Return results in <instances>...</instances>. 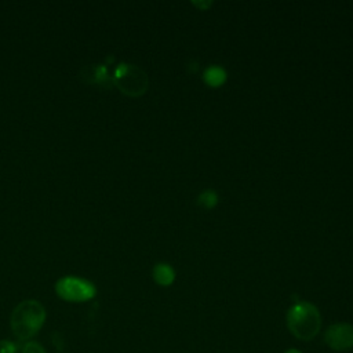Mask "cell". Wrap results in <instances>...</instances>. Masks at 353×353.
Here are the masks:
<instances>
[{
    "mask_svg": "<svg viewBox=\"0 0 353 353\" xmlns=\"http://www.w3.org/2000/svg\"><path fill=\"white\" fill-rule=\"evenodd\" d=\"M55 292L68 302H87L97 295L95 285L84 279L66 276L57 281Z\"/></svg>",
    "mask_w": 353,
    "mask_h": 353,
    "instance_id": "4",
    "label": "cell"
},
{
    "mask_svg": "<svg viewBox=\"0 0 353 353\" xmlns=\"http://www.w3.org/2000/svg\"><path fill=\"white\" fill-rule=\"evenodd\" d=\"M193 4H194V6H201V7H204V8H207V7H208V6H210V4H211V3H210V1H208V3H193Z\"/></svg>",
    "mask_w": 353,
    "mask_h": 353,
    "instance_id": "12",
    "label": "cell"
},
{
    "mask_svg": "<svg viewBox=\"0 0 353 353\" xmlns=\"http://www.w3.org/2000/svg\"><path fill=\"white\" fill-rule=\"evenodd\" d=\"M287 327L299 341L313 339L321 328V316L319 309L306 301L294 303L287 312Z\"/></svg>",
    "mask_w": 353,
    "mask_h": 353,
    "instance_id": "2",
    "label": "cell"
},
{
    "mask_svg": "<svg viewBox=\"0 0 353 353\" xmlns=\"http://www.w3.org/2000/svg\"><path fill=\"white\" fill-rule=\"evenodd\" d=\"M22 353H46V350L43 349V346L40 343H37L34 341H30L23 346Z\"/></svg>",
    "mask_w": 353,
    "mask_h": 353,
    "instance_id": "10",
    "label": "cell"
},
{
    "mask_svg": "<svg viewBox=\"0 0 353 353\" xmlns=\"http://www.w3.org/2000/svg\"><path fill=\"white\" fill-rule=\"evenodd\" d=\"M0 353H17V345L11 341H0Z\"/></svg>",
    "mask_w": 353,
    "mask_h": 353,
    "instance_id": "11",
    "label": "cell"
},
{
    "mask_svg": "<svg viewBox=\"0 0 353 353\" xmlns=\"http://www.w3.org/2000/svg\"><path fill=\"white\" fill-rule=\"evenodd\" d=\"M46 320L43 305L34 299L22 301L11 313L10 324L14 335L19 341H28L36 335Z\"/></svg>",
    "mask_w": 353,
    "mask_h": 353,
    "instance_id": "1",
    "label": "cell"
},
{
    "mask_svg": "<svg viewBox=\"0 0 353 353\" xmlns=\"http://www.w3.org/2000/svg\"><path fill=\"white\" fill-rule=\"evenodd\" d=\"M112 80L123 94L131 98L143 95L149 87V77L145 70L128 62H121L116 66Z\"/></svg>",
    "mask_w": 353,
    "mask_h": 353,
    "instance_id": "3",
    "label": "cell"
},
{
    "mask_svg": "<svg viewBox=\"0 0 353 353\" xmlns=\"http://www.w3.org/2000/svg\"><path fill=\"white\" fill-rule=\"evenodd\" d=\"M324 342L336 352L353 349V325L349 323L331 324L324 332Z\"/></svg>",
    "mask_w": 353,
    "mask_h": 353,
    "instance_id": "5",
    "label": "cell"
},
{
    "mask_svg": "<svg viewBox=\"0 0 353 353\" xmlns=\"http://www.w3.org/2000/svg\"><path fill=\"white\" fill-rule=\"evenodd\" d=\"M153 279L154 281L159 284V285H163V287H167L170 284L174 283V279H175V272L174 269L167 265V263H157L154 268H153Z\"/></svg>",
    "mask_w": 353,
    "mask_h": 353,
    "instance_id": "7",
    "label": "cell"
},
{
    "mask_svg": "<svg viewBox=\"0 0 353 353\" xmlns=\"http://www.w3.org/2000/svg\"><path fill=\"white\" fill-rule=\"evenodd\" d=\"M284 353H302V352L298 350V349H288V350H285Z\"/></svg>",
    "mask_w": 353,
    "mask_h": 353,
    "instance_id": "13",
    "label": "cell"
},
{
    "mask_svg": "<svg viewBox=\"0 0 353 353\" xmlns=\"http://www.w3.org/2000/svg\"><path fill=\"white\" fill-rule=\"evenodd\" d=\"M80 79L90 84H99L109 88L113 84L112 77L108 73L105 65H87L80 70Z\"/></svg>",
    "mask_w": 353,
    "mask_h": 353,
    "instance_id": "6",
    "label": "cell"
},
{
    "mask_svg": "<svg viewBox=\"0 0 353 353\" xmlns=\"http://www.w3.org/2000/svg\"><path fill=\"white\" fill-rule=\"evenodd\" d=\"M204 80L211 87H219L226 80V72L219 66H210L204 72Z\"/></svg>",
    "mask_w": 353,
    "mask_h": 353,
    "instance_id": "8",
    "label": "cell"
},
{
    "mask_svg": "<svg viewBox=\"0 0 353 353\" xmlns=\"http://www.w3.org/2000/svg\"><path fill=\"white\" fill-rule=\"evenodd\" d=\"M197 203L203 208H212L218 203V194L214 190H204L197 197Z\"/></svg>",
    "mask_w": 353,
    "mask_h": 353,
    "instance_id": "9",
    "label": "cell"
}]
</instances>
